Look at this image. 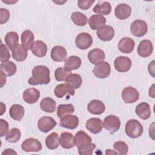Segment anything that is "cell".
<instances>
[{
	"label": "cell",
	"instance_id": "obj_1",
	"mask_svg": "<svg viewBox=\"0 0 155 155\" xmlns=\"http://www.w3.org/2000/svg\"><path fill=\"white\" fill-rule=\"evenodd\" d=\"M74 145L78 148L80 155H91L96 148L95 143H92L91 137L82 130H79L76 133Z\"/></svg>",
	"mask_w": 155,
	"mask_h": 155
},
{
	"label": "cell",
	"instance_id": "obj_2",
	"mask_svg": "<svg viewBox=\"0 0 155 155\" xmlns=\"http://www.w3.org/2000/svg\"><path fill=\"white\" fill-rule=\"evenodd\" d=\"M31 77L28 80V83L31 85H46L50 82V70L45 65H37L31 71Z\"/></svg>",
	"mask_w": 155,
	"mask_h": 155
},
{
	"label": "cell",
	"instance_id": "obj_3",
	"mask_svg": "<svg viewBox=\"0 0 155 155\" xmlns=\"http://www.w3.org/2000/svg\"><path fill=\"white\" fill-rule=\"evenodd\" d=\"M126 134L130 138L136 139L139 137L143 133L142 125L136 119H130L125 124Z\"/></svg>",
	"mask_w": 155,
	"mask_h": 155
},
{
	"label": "cell",
	"instance_id": "obj_4",
	"mask_svg": "<svg viewBox=\"0 0 155 155\" xmlns=\"http://www.w3.org/2000/svg\"><path fill=\"white\" fill-rule=\"evenodd\" d=\"M120 127V121L118 117L114 115H109L105 117L103 127L110 133L113 134L117 131Z\"/></svg>",
	"mask_w": 155,
	"mask_h": 155
},
{
	"label": "cell",
	"instance_id": "obj_5",
	"mask_svg": "<svg viewBox=\"0 0 155 155\" xmlns=\"http://www.w3.org/2000/svg\"><path fill=\"white\" fill-rule=\"evenodd\" d=\"M148 31V25L145 21L140 19L134 21L130 26L131 34L137 38L144 36Z\"/></svg>",
	"mask_w": 155,
	"mask_h": 155
},
{
	"label": "cell",
	"instance_id": "obj_6",
	"mask_svg": "<svg viewBox=\"0 0 155 155\" xmlns=\"http://www.w3.org/2000/svg\"><path fill=\"white\" fill-rule=\"evenodd\" d=\"M93 73L96 77L99 79L107 78L111 73V67L108 62L101 61L96 64L93 70Z\"/></svg>",
	"mask_w": 155,
	"mask_h": 155
},
{
	"label": "cell",
	"instance_id": "obj_7",
	"mask_svg": "<svg viewBox=\"0 0 155 155\" xmlns=\"http://www.w3.org/2000/svg\"><path fill=\"white\" fill-rule=\"evenodd\" d=\"M75 44L76 47L80 50H86L92 45L93 38L88 33H80L76 37Z\"/></svg>",
	"mask_w": 155,
	"mask_h": 155
},
{
	"label": "cell",
	"instance_id": "obj_8",
	"mask_svg": "<svg viewBox=\"0 0 155 155\" xmlns=\"http://www.w3.org/2000/svg\"><path fill=\"white\" fill-rule=\"evenodd\" d=\"M122 98L125 103L133 104L139 99V93L135 88L127 87L122 90Z\"/></svg>",
	"mask_w": 155,
	"mask_h": 155
},
{
	"label": "cell",
	"instance_id": "obj_9",
	"mask_svg": "<svg viewBox=\"0 0 155 155\" xmlns=\"http://www.w3.org/2000/svg\"><path fill=\"white\" fill-rule=\"evenodd\" d=\"M57 123L54 119L49 116H44L41 117L38 121V128L43 133H47L53 130Z\"/></svg>",
	"mask_w": 155,
	"mask_h": 155
},
{
	"label": "cell",
	"instance_id": "obj_10",
	"mask_svg": "<svg viewBox=\"0 0 155 155\" xmlns=\"http://www.w3.org/2000/svg\"><path fill=\"white\" fill-rule=\"evenodd\" d=\"M131 60L126 56H119L114 62L115 69L120 73H125L130 70L131 67Z\"/></svg>",
	"mask_w": 155,
	"mask_h": 155
},
{
	"label": "cell",
	"instance_id": "obj_11",
	"mask_svg": "<svg viewBox=\"0 0 155 155\" xmlns=\"http://www.w3.org/2000/svg\"><path fill=\"white\" fill-rule=\"evenodd\" d=\"M21 148L25 152H38L42 150V144L36 139L28 138L22 143Z\"/></svg>",
	"mask_w": 155,
	"mask_h": 155
},
{
	"label": "cell",
	"instance_id": "obj_12",
	"mask_svg": "<svg viewBox=\"0 0 155 155\" xmlns=\"http://www.w3.org/2000/svg\"><path fill=\"white\" fill-rule=\"evenodd\" d=\"M60 119V125L65 128L74 130L79 125V118L76 115L68 114Z\"/></svg>",
	"mask_w": 155,
	"mask_h": 155
},
{
	"label": "cell",
	"instance_id": "obj_13",
	"mask_svg": "<svg viewBox=\"0 0 155 155\" xmlns=\"http://www.w3.org/2000/svg\"><path fill=\"white\" fill-rule=\"evenodd\" d=\"M131 13V8L127 4H118L114 10L115 16L120 20H125L128 18Z\"/></svg>",
	"mask_w": 155,
	"mask_h": 155
},
{
	"label": "cell",
	"instance_id": "obj_14",
	"mask_svg": "<svg viewBox=\"0 0 155 155\" xmlns=\"http://www.w3.org/2000/svg\"><path fill=\"white\" fill-rule=\"evenodd\" d=\"M114 28L110 25H104L96 32L99 39L104 42L111 41L114 38Z\"/></svg>",
	"mask_w": 155,
	"mask_h": 155
},
{
	"label": "cell",
	"instance_id": "obj_15",
	"mask_svg": "<svg viewBox=\"0 0 155 155\" xmlns=\"http://www.w3.org/2000/svg\"><path fill=\"white\" fill-rule=\"evenodd\" d=\"M153 50L152 42L148 39H143L139 43L137 47V53L142 58L150 56Z\"/></svg>",
	"mask_w": 155,
	"mask_h": 155
},
{
	"label": "cell",
	"instance_id": "obj_16",
	"mask_svg": "<svg viewBox=\"0 0 155 155\" xmlns=\"http://www.w3.org/2000/svg\"><path fill=\"white\" fill-rule=\"evenodd\" d=\"M86 128L93 134L99 133L103 128V123L101 119L97 117H92L87 120Z\"/></svg>",
	"mask_w": 155,
	"mask_h": 155
},
{
	"label": "cell",
	"instance_id": "obj_17",
	"mask_svg": "<svg viewBox=\"0 0 155 155\" xmlns=\"http://www.w3.org/2000/svg\"><path fill=\"white\" fill-rule=\"evenodd\" d=\"M24 101L29 104L36 103L40 97L39 91L35 88H27L23 92L22 94Z\"/></svg>",
	"mask_w": 155,
	"mask_h": 155
},
{
	"label": "cell",
	"instance_id": "obj_18",
	"mask_svg": "<svg viewBox=\"0 0 155 155\" xmlns=\"http://www.w3.org/2000/svg\"><path fill=\"white\" fill-rule=\"evenodd\" d=\"M134 40L129 37L122 38L118 42V49L123 53H130L134 48Z\"/></svg>",
	"mask_w": 155,
	"mask_h": 155
},
{
	"label": "cell",
	"instance_id": "obj_19",
	"mask_svg": "<svg viewBox=\"0 0 155 155\" xmlns=\"http://www.w3.org/2000/svg\"><path fill=\"white\" fill-rule=\"evenodd\" d=\"M51 58L55 62H63L66 59L67 56V50L64 47L61 45L53 47L50 53Z\"/></svg>",
	"mask_w": 155,
	"mask_h": 155
},
{
	"label": "cell",
	"instance_id": "obj_20",
	"mask_svg": "<svg viewBox=\"0 0 155 155\" xmlns=\"http://www.w3.org/2000/svg\"><path fill=\"white\" fill-rule=\"evenodd\" d=\"M87 110L92 114L100 115L105 111V106L101 101L93 99L88 104Z\"/></svg>",
	"mask_w": 155,
	"mask_h": 155
},
{
	"label": "cell",
	"instance_id": "obj_21",
	"mask_svg": "<svg viewBox=\"0 0 155 155\" xmlns=\"http://www.w3.org/2000/svg\"><path fill=\"white\" fill-rule=\"evenodd\" d=\"M54 93L57 97L62 98L66 94L71 96L74 95L75 91L71 86L67 83H64L56 85L54 90Z\"/></svg>",
	"mask_w": 155,
	"mask_h": 155
},
{
	"label": "cell",
	"instance_id": "obj_22",
	"mask_svg": "<svg viewBox=\"0 0 155 155\" xmlns=\"http://www.w3.org/2000/svg\"><path fill=\"white\" fill-rule=\"evenodd\" d=\"M59 143L64 149H70L74 145V137L70 132L62 133L59 138Z\"/></svg>",
	"mask_w": 155,
	"mask_h": 155
},
{
	"label": "cell",
	"instance_id": "obj_23",
	"mask_svg": "<svg viewBox=\"0 0 155 155\" xmlns=\"http://www.w3.org/2000/svg\"><path fill=\"white\" fill-rule=\"evenodd\" d=\"M88 23L92 30H97L105 25L106 24V18L101 15H93L89 18Z\"/></svg>",
	"mask_w": 155,
	"mask_h": 155
},
{
	"label": "cell",
	"instance_id": "obj_24",
	"mask_svg": "<svg viewBox=\"0 0 155 155\" xmlns=\"http://www.w3.org/2000/svg\"><path fill=\"white\" fill-rule=\"evenodd\" d=\"M35 36L33 33L29 30L24 31L21 36L22 45L27 50H31L34 45Z\"/></svg>",
	"mask_w": 155,
	"mask_h": 155
},
{
	"label": "cell",
	"instance_id": "obj_25",
	"mask_svg": "<svg viewBox=\"0 0 155 155\" xmlns=\"http://www.w3.org/2000/svg\"><path fill=\"white\" fill-rule=\"evenodd\" d=\"M105 58L104 51L99 48H94L90 50L88 54V59L93 64H96L99 62L104 61Z\"/></svg>",
	"mask_w": 155,
	"mask_h": 155
},
{
	"label": "cell",
	"instance_id": "obj_26",
	"mask_svg": "<svg viewBox=\"0 0 155 155\" xmlns=\"http://www.w3.org/2000/svg\"><path fill=\"white\" fill-rule=\"evenodd\" d=\"M136 114L142 119L147 120L151 116V110L150 105L147 102H141L139 104L135 109Z\"/></svg>",
	"mask_w": 155,
	"mask_h": 155
},
{
	"label": "cell",
	"instance_id": "obj_27",
	"mask_svg": "<svg viewBox=\"0 0 155 155\" xmlns=\"http://www.w3.org/2000/svg\"><path fill=\"white\" fill-rule=\"evenodd\" d=\"M31 51L35 56L39 58H42L47 54V46L43 41L38 40L35 42Z\"/></svg>",
	"mask_w": 155,
	"mask_h": 155
},
{
	"label": "cell",
	"instance_id": "obj_28",
	"mask_svg": "<svg viewBox=\"0 0 155 155\" xmlns=\"http://www.w3.org/2000/svg\"><path fill=\"white\" fill-rule=\"evenodd\" d=\"M27 50L22 45L18 44L12 50L13 58L18 62H22L27 57Z\"/></svg>",
	"mask_w": 155,
	"mask_h": 155
},
{
	"label": "cell",
	"instance_id": "obj_29",
	"mask_svg": "<svg viewBox=\"0 0 155 155\" xmlns=\"http://www.w3.org/2000/svg\"><path fill=\"white\" fill-rule=\"evenodd\" d=\"M81 59L77 56H70L65 60L64 68L68 70L71 71L78 69L81 65Z\"/></svg>",
	"mask_w": 155,
	"mask_h": 155
},
{
	"label": "cell",
	"instance_id": "obj_30",
	"mask_svg": "<svg viewBox=\"0 0 155 155\" xmlns=\"http://www.w3.org/2000/svg\"><path fill=\"white\" fill-rule=\"evenodd\" d=\"M25 110L21 105L13 104L10 108V116L15 120L20 121L23 118Z\"/></svg>",
	"mask_w": 155,
	"mask_h": 155
},
{
	"label": "cell",
	"instance_id": "obj_31",
	"mask_svg": "<svg viewBox=\"0 0 155 155\" xmlns=\"http://www.w3.org/2000/svg\"><path fill=\"white\" fill-rule=\"evenodd\" d=\"M40 107L42 110L45 112L53 113L56 110V103L52 98L47 97L42 99L40 103Z\"/></svg>",
	"mask_w": 155,
	"mask_h": 155
},
{
	"label": "cell",
	"instance_id": "obj_32",
	"mask_svg": "<svg viewBox=\"0 0 155 155\" xmlns=\"http://www.w3.org/2000/svg\"><path fill=\"white\" fill-rule=\"evenodd\" d=\"M93 12L101 15H108L111 13V5L107 1L99 2L97 4L93 9Z\"/></svg>",
	"mask_w": 155,
	"mask_h": 155
},
{
	"label": "cell",
	"instance_id": "obj_33",
	"mask_svg": "<svg viewBox=\"0 0 155 155\" xmlns=\"http://www.w3.org/2000/svg\"><path fill=\"white\" fill-rule=\"evenodd\" d=\"M17 70V67L12 61H6L1 62V71H2L7 76H13Z\"/></svg>",
	"mask_w": 155,
	"mask_h": 155
},
{
	"label": "cell",
	"instance_id": "obj_34",
	"mask_svg": "<svg viewBox=\"0 0 155 155\" xmlns=\"http://www.w3.org/2000/svg\"><path fill=\"white\" fill-rule=\"evenodd\" d=\"M4 40L5 44L12 51L18 45L19 36L16 32L10 31L6 34Z\"/></svg>",
	"mask_w": 155,
	"mask_h": 155
},
{
	"label": "cell",
	"instance_id": "obj_35",
	"mask_svg": "<svg viewBox=\"0 0 155 155\" xmlns=\"http://www.w3.org/2000/svg\"><path fill=\"white\" fill-rule=\"evenodd\" d=\"M59 145V138L58 133L53 132L50 133L45 139V145L50 150L56 149Z\"/></svg>",
	"mask_w": 155,
	"mask_h": 155
},
{
	"label": "cell",
	"instance_id": "obj_36",
	"mask_svg": "<svg viewBox=\"0 0 155 155\" xmlns=\"http://www.w3.org/2000/svg\"><path fill=\"white\" fill-rule=\"evenodd\" d=\"M67 84L71 86L74 89H78L81 87L82 83L81 76L76 73L70 74L65 79Z\"/></svg>",
	"mask_w": 155,
	"mask_h": 155
},
{
	"label": "cell",
	"instance_id": "obj_37",
	"mask_svg": "<svg viewBox=\"0 0 155 155\" xmlns=\"http://www.w3.org/2000/svg\"><path fill=\"white\" fill-rule=\"evenodd\" d=\"M71 21L78 26H85L88 22V18L85 15L79 12H74L71 15Z\"/></svg>",
	"mask_w": 155,
	"mask_h": 155
},
{
	"label": "cell",
	"instance_id": "obj_38",
	"mask_svg": "<svg viewBox=\"0 0 155 155\" xmlns=\"http://www.w3.org/2000/svg\"><path fill=\"white\" fill-rule=\"evenodd\" d=\"M74 108L72 104H60L58 107L57 115L59 118H61L66 115L74 113Z\"/></svg>",
	"mask_w": 155,
	"mask_h": 155
},
{
	"label": "cell",
	"instance_id": "obj_39",
	"mask_svg": "<svg viewBox=\"0 0 155 155\" xmlns=\"http://www.w3.org/2000/svg\"><path fill=\"white\" fill-rule=\"evenodd\" d=\"M21 137V133L20 130L18 128H12L5 136V140L11 143H16L17 142Z\"/></svg>",
	"mask_w": 155,
	"mask_h": 155
},
{
	"label": "cell",
	"instance_id": "obj_40",
	"mask_svg": "<svg viewBox=\"0 0 155 155\" xmlns=\"http://www.w3.org/2000/svg\"><path fill=\"white\" fill-rule=\"evenodd\" d=\"M70 74H71L70 71L66 70L64 67H59L54 71V78L57 81H64Z\"/></svg>",
	"mask_w": 155,
	"mask_h": 155
},
{
	"label": "cell",
	"instance_id": "obj_41",
	"mask_svg": "<svg viewBox=\"0 0 155 155\" xmlns=\"http://www.w3.org/2000/svg\"><path fill=\"white\" fill-rule=\"evenodd\" d=\"M113 148L119 155H125L128 151L127 144L123 141H117L114 142L113 144Z\"/></svg>",
	"mask_w": 155,
	"mask_h": 155
},
{
	"label": "cell",
	"instance_id": "obj_42",
	"mask_svg": "<svg viewBox=\"0 0 155 155\" xmlns=\"http://www.w3.org/2000/svg\"><path fill=\"white\" fill-rule=\"evenodd\" d=\"M10 58L9 50L6 45L1 42L0 45V61L1 62L8 61Z\"/></svg>",
	"mask_w": 155,
	"mask_h": 155
},
{
	"label": "cell",
	"instance_id": "obj_43",
	"mask_svg": "<svg viewBox=\"0 0 155 155\" xmlns=\"http://www.w3.org/2000/svg\"><path fill=\"white\" fill-rule=\"evenodd\" d=\"M10 18V12L7 9L0 8V24H3L7 22Z\"/></svg>",
	"mask_w": 155,
	"mask_h": 155
},
{
	"label": "cell",
	"instance_id": "obj_44",
	"mask_svg": "<svg viewBox=\"0 0 155 155\" xmlns=\"http://www.w3.org/2000/svg\"><path fill=\"white\" fill-rule=\"evenodd\" d=\"M94 2V1L79 0L78 1V5L79 8L85 10L89 9Z\"/></svg>",
	"mask_w": 155,
	"mask_h": 155
},
{
	"label": "cell",
	"instance_id": "obj_45",
	"mask_svg": "<svg viewBox=\"0 0 155 155\" xmlns=\"http://www.w3.org/2000/svg\"><path fill=\"white\" fill-rule=\"evenodd\" d=\"M1 124V137H3L6 136L7 133L8 132V122L2 119H0Z\"/></svg>",
	"mask_w": 155,
	"mask_h": 155
},
{
	"label": "cell",
	"instance_id": "obj_46",
	"mask_svg": "<svg viewBox=\"0 0 155 155\" xmlns=\"http://www.w3.org/2000/svg\"><path fill=\"white\" fill-rule=\"evenodd\" d=\"M154 61H151L149 65H148V72L150 73V74H151L153 78L154 77Z\"/></svg>",
	"mask_w": 155,
	"mask_h": 155
},
{
	"label": "cell",
	"instance_id": "obj_47",
	"mask_svg": "<svg viewBox=\"0 0 155 155\" xmlns=\"http://www.w3.org/2000/svg\"><path fill=\"white\" fill-rule=\"evenodd\" d=\"M9 154H16V155H17L18 153L15 151H14L13 149H11V148H7V149L5 150L2 153V155H9Z\"/></svg>",
	"mask_w": 155,
	"mask_h": 155
},
{
	"label": "cell",
	"instance_id": "obj_48",
	"mask_svg": "<svg viewBox=\"0 0 155 155\" xmlns=\"http://www.w3.org/2000/svg\"><path fill=\"white\" fill-rule=\"evenodd\" d=\"M1 88H2L6 83L5 75L2 71H1Z\"/></svg>",
	"mask_w": 155,
	"mask_h": 155
},
{
	"label": "cell",
	"instance_id": "obj_49",
	"mask_svg": "<svg viewBox=\"0 0 155 155\" xmlns=\"http://www.w3.org/2000/svg\"><path fill=\"white\" fill-rule=\"evenodd\" d=\"M154 84H153L152 86L149 89V96L153 98H154Z\"/></svg>",
	"mask_w": 155,
	"mask_h": 155
},
{
	"label": "cell",
	"instance_id": "obj_50",
	"mask_svg": "<svg viewBox=\"0 0 155 155\" xmlns=\"http://www.w3.org/2000/svg\"><path fill=\"white\" fill-rule=\"evenodd\" d=\"M105 154H118L116 151H114L113 150H110V149L106 150V151H105Z\"/></svg>",
	"mask_w": 155,
	"mask_h": 155
},
{
	"label": "cell",
	"instance_id": "obj_51",
	"mask_svg": "<svg viewBox=\"0 0 155 155\" xmlns=\"http://www.w3.org/2000/svg\"><path fill=\"white\" fill-rule=\"evenodd\" d=\"M1 105H2V106H1V115H2L3 113H4V111H5L6 107H5V105L2 102H1Z\"/></svg>",
	"mask_w": 155,
	"mask_h": 155
},
{
	"label": "cell",
	"instance_id": "obj_52",
	"mask_svg": "<svg viewBox=\"0 0 155 155\" xmlns=\"http://www.w3.org/2000/svg\"><path fill=\"white\" fill-rule=\"evenodd\" d=\"M53 2H54V3H56V4H57L61 5L62 4H64V3L66 2V1H58V2H57V1H53Z\"/></svg>",
	"mask_w": 155,
	"mask_h": 155
},
{
	"label": "cell",
	"instance_id": "obj_53",
	"mask_svg": "<svg viewBox=\"0 0 155 155\" xmlns=\"http://www.w3.org/2000/svg\"><path fill=\"white\" fill-rule=\"evenodd\" d=\"M2 1L3 2L7 3V4H13V3H15V2H17V1H12V2H11V1H10V2H7V1H4V0H2Z\"/></svg>",
	"mask_w": 155,
	"mask_h": 155
}]
</instances>
